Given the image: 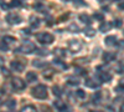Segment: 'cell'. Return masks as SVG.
I'll use <instances>...</instances> for the list:
<instances>
[{
	"label": "cell",
	"mask_w": 124,
	"mask_h": 112,
	"mask_svg": "<svg viewBox=\"0 0 124 112\" xmlns=\"http://www.w3.org/2000/svg\"><path fill=\"white\" fill-rule=\"evenodd\" d=\"M101 80H96V78H93V77H89L86 80V86L91 87V88H97L101 86Z\"/></svg>",
	"instance_id": "obj_7"
},
{
	"label": "cell",
	"mask_w": 124,
	"mask_h": 112,
	"mask_svg": "<svg viewBox=\"0 0 124 112\" xmlns=\"http://www.w3.org/2000/svg\"><path fill=\"white\" fill-rule=\"evenodd\" d=\"M104 43H106V45H108V46H113V45H116V43H117V37H116L114 35L107 36V37L104 39Z\"/></svg>",
	"instance_id": "obj_13"
},
{
	"label": "cell",
	"mask_w": 124,
	"mask_h": 112,
	"mask_svg": "<svg viewBox=\"0 0 124 112\" xmlns=\"http://www.w3.org/2000/svg\"><path fill=\"white\" fill-rule=\"evenodd\" d=\"M122 25H123V20L122 19H117L114 21V26L116 27H122Z\"/></svg>",
	"instance_id": "obj_31"
},
{
	"label": "cell",
	"mask_w": 124,
	"mask_h": 112,
	"mask_svg": "<svg viewBox=\"0 0 124 112\" xmlns=\"http://www.w3.org/2000/svg\"><path fill=\"white\" fill-rule=\"evenodd\" d=\"M54 106H55V107H56L58 111H61V112L66 110V105H65L63 102H62V101H58V100L54 102Z\"/></svg>",
	"instance_id": "obj_16"
},
{
	"label": "cell",
	"mask_w": 124,
	"mask_h": 112,
	"mask_svg": "<svg viewBox=\"0 0 124 112\" xmlns=\"http://www.w3.org/2000/svg\"><path fill=\"white\" fill-rule=\"evenodd\" d=\"M68 16H70V14H68V13H67V14H66V15H63V16H62V17H61V20H66V19H67V17H68Z\"/></svg>",
	"instance_id": "obj_38"
},
{
	"label": "cell",
	"mask_w": 124,
	"mask_h": 112,
	"mask_svg": "<svg viewBox=\"0 0 124 112\" xmlns=\"http://www.w3.org/2000/svg\"><path fill=\"white\" fill-rule=\"evenodd\" d=\"M37 40L41 43V44H51L54 43V35L52 34H48V33H41L37 35Z\"/></svg>",
	"instance_id": "obj_3"
},
{
	"label": "cell",
	"mask_w": 124,
	"mask_h": 112,
	"mask_svg": "<svg viewBox=\"0 0 124 112\" xmlns=\"http://www.w3.org/2000/svg\"><path fill=\"white\" fill-rule=\"evenodd\" d=\"M3 64H4V59L0 56V65H3Z\"/></svg>",
	"instance_id": "obj_40"
},
{
	"label": "cell",
	"mask_w": 124,
	"mask_h": 112,
	"mask_svg": "<svg viewBox=\"0 0 124 112\" xmlns=\"http://www.w3.org/2000/svg\"><path fill=\"white\" fill-rule=\"evenodd\" d=\"M120 112H124V103L120 106Z\"/></svg>",
	"instance_id": "obj_41"
},
{
	"label": "cell",
	"mask_w": 124,
	"mask_h": 112,
	"mask_svg": "<svg viewBox=\"0 0 124 112\" xmlns=\"http://www.w3.org/2000/svg\"><path fill=\"white\" fill-rule=\"evenodd\" d=\"M4 41L5 43H15L16 39L13 37V36H4Z\"/></svg>",
	"instance_id": "obj_27"
},
{
	"label": "cell",
	"mask_w": 124,
	"mask_h": 112,
	"mask_svg": "<svg viewBox=\"0 0 124 112\" xmlns=\"http://www.w3.org/2000/svg\"><path fill=\"white\" fill-rule=\"evenodd\" d=\"M85 34H86V36H88V37H93V36L96 35V30L92 29V27H86V29H85Z\"/></svg>",
	"instance_id": "obj_19"
},
{
	"label": "cell",
	"mask_w": 124,
	"mask_h": 112,
	"mask_svg": "<svg viewBox=\"0 0 124 112\" xmlns=\"http://www.w3.org/2000/svg\"><path fill=\"white\" fill-rule=\"evenodd\" d=\"M36 50L35 45L32 43H24L19 49L15 50V52H23V54H31Z\"/></svg>",
	"instance_id": "obj_2"
},
{
	"label": "cell",
	"mask_w": 124,
	"mask_h": 112,
	"mask_svg": "<svg viewBox=\"0 0 124 112\" xmlns=\"http://www.w3.org/2000/svg\"><path fill=\"white\" fill-rule=\"evenodd\" d=\"M73 1H75L76 6H86V3L83 1V0H73Z\"/></svg>",
	"instance_id": "obj_29"
},
{
	"label": "cell",
	"mask_w": 124,
	"mask_h": 112,
	"mask_svg": "<svg viewBox=\"0 0 124 112\" xmlns=\"http://www.w3.org/2000/svg\"><path fill=\"white\" fill-rule=\"evenodd\" d=\"M76 96L78 97V98H86V92H85V90H77L76 91Z\"/></svg>",
	"instance_id": "obj_23"
},
{
	"label": "cell",
	"mask_w": 124,
	"mask_h": 112,
	"mask_svg": "<svg viewBox=\"0 0 124 112\" xmlns=\"http://www.w3.org/2000/svg\"><path fill=\"white\" fill-rule=\"evenodd\" d=\"M52 92H54V95H55V96L60 97V96L62 95V90H61V87H60V86H54V87H52Z\"/></svg>",
	"instance_id": "obj_22"
},
{
	"label": "cell",
	"mask_w": 124,
	"mask_h": 112,
	"mask_svg": "<svg viewBox=\"0 0 124 112\" xmlns=\"http://www.w3.org/2000/svg\"><path fill=\"white\" fill-rule=\"evenodd\" d=\"M102 57H103V61H106V62H110V61L116 60V54L114 52H104Z\"/></svg>",
	"instance_id": "obj_10"
},
{
	"label": "cell",
	"mask_w": 124,
	"mask_h": 112,
	"mask_svg": "<svg viewBox=\"0 0 124 112\" xmlns=\"http://www.w3.org/2000/svg\"><path fill=\"white\" fill-rule=\"evenodd\" d=\"M0 4H1V8H3V9H8V6L5 5V3H4V1H0Z\"/></svg>",
	"instance_id": "obj_39"
},
{
	"label": "cell",
	"mask_w": 124,
	"mask_h": 112,
	"mask_svg": "<svg viewBox=\"0 0 124 112\" xmlns=\"http://www.w3.org/2000/svg\"><path fill=\"white\" fill-rule=\"evenodd\" d=\"M54 65L57 66V67H60V69H62V70H66V69H67V65L63 62V61H61V60H58V59H55V60H54Z\"/></svg>",
	"instance_id": "obj_17"
},
{
	"label": "cell",
	"mask_w": 124,
	"mask_h": 112,
	"mask_svg": "<svg viewBox=\"0 0 124 112\" xmlns=\"http://www.w3.org/2000/svg\"><path fill=\"white\" fill-rule=\"evenodd\" d=\"M98 78L101 80V82H108V81L112 80V75L108 74V72H99Z\"/></svg>",
	"instance_id": "obj_9"
},
{
	"label": "cell",
	"mask_w": 124,
	"mask_h": 112,
	"mask_svg": "<svg viewBox=\"0 0 124 112\" xmlns=\"http://www.w3.org/2000/svg\"><path fill=\"white\" fill-rule=\"evenodd\" d=\"M116 44H118V47H120V49H124V40H120L119 43H116Z\"/></svg>",
	"instance_id": "obj_37"
},
{
	"label": "cell",
	"mask_w": 124,
	"mask_h": 112,
	"mask_svg": "<svg viewBox=\"0 0 124 112\" xmlns=\"http://www.w3.org/2000/svg\"><path fill=\"white\" fill-rule=\"evenodd\" d=\"M68 30H70V31H72V33H78V31H79V27H78L76 24H70Z\"/></svg>",
	"instance_id": "obj_24"
},
{
	"label": "cell",
	"mask_w": 124,
	"mask_h": 112,
	"mask_svg": "<svg viewBox=\"0 0 124 112\" xmlns=\"http://www.w3.org/2000/svg\"><path fill=\"white\" fill-rule=\"evenodd\" d=\"M10 66H11V69H14L15 71H17V72H21V71L25 70V65L23 62H20V61H13V62L10 64Z\"/></svg>",
	"instance_id": "obj_8"
},
{
	"label": "cell",
	"mask_w": 124,
	"mask_h": 112,
	"mask_svg": "<svg viewBox=\"0 0 124 112\" xmlns=\"http://www.w3.org/2000/svg\"><path fill=\"white\" fill-rule=\"evenodd\" d=\"M32 65L35 67H40V69H42L46 66V62H44V61H40V60H34L32 61Z\"/></svg>",
	"instance_id": "obj_20"
},
{
	"label": "cell",
	"mask_w": 124,
	"mask_h": 112,
	"mask_svg": "<svg viewBox=\"0 0 124 112\" xmlns=\"http://www.w3.org/2000/svg\"><path fill=\"white\" fill-rule=\"evenodd\" d=\"M76 72H81L79 75H86V70H83V69H76Z\"/></svg>",
	"instance_id": "obj_36"
},
{
	"label": "cell",
	"mask_w": 124,
	"mask_h": 112,
	"mask_svg": "<svg viewBox=\"0 0 124 112\" xmlns=\"http://www.w3.org/2000/svg\"><path fill=\"white\" fill-rule=\"evenodd\" d=\"M26 80L29 81V82H35V81L37 80V75L35 72H27L26 74Z\"/></svg>",
	"instance_id": "obj_18"
},
{
	"label": "cell",
	"mask_w": 124,
	"mask_h": 112,
	"mask_svg": "<svg viewBox=\"0 0 124 112\" xmlns=\"http://www.w3.org/2000/svg\"><path fill=\"white\" fill-rule=\"evenodd\" d=\"M32 96L37 100H45L47 97V88L45 85H37L32 88Z\"/></svg>",
	"instance_id": "obj_1"
},
{
	"label": "cell",
	"mask_w": 124,
	"mask_h": 112,
	"mask_svg": "<svg viewBox=\"0 0 124 112\" xmlns=\"http://www.w3.org/2000/svg\"><path fill=\"white\" fill-rule=\"evenodd\" d=\"M78 19H79V21H82L83 24H91V17L87 14H79Z\"/></svg>",
	"instance_id": "obj_15"
},
{
	"label": "cell",
	"mask_w": 124,
	"mask_h": 112,
	"mask_svg": "<svg viewBox=\"0 0 124 112\" xmlns=\"http://www.w3.org/2000/svg\"><path fill=\"white\" fill-rule=\"evenodd\" d=\"M47 54H48L47 50H39V55H41V56H46Z\"/></svg>",
	"instance_id": "obj_35"
},
{
	"label": "cell",
	"mask_w": 124,
	"mask_h": 112,
	"mask_svg": "<svg viewBox=\"0 0 124 112\" xmlns=\"http://www.w3.org/2000/svg\"><path fill=\"white\" fill-rule=\"evenodd\" d=\"M11 86H13L14 90H16V91H23V90H25L26 84L24 82L23 78H20V77H14V78L11 80Z\"/></svg>",
	"instance_id": "obj_4"
},
{
	"label": "cell",
	"mask_w": 124,
	"mask_h": 112,
	"mask_svg": "<svg viewBox=\"0 0 124 112\" xmlns=\"http://www.w3.org/2000/svg\"><path fill=\"white\" fill-rule=\"evenodd\" d=\"M68 47H70V51L78 52L82 49V43L79 40H71V41H68Z\"/></svg>",
	"instance_id": "obj_6"
},
{
	"label": "cell",
	"mask_w": 124,
	"mask_h": 112,
	"mask_svg": "<svg viewBox=\"0 0 124 112\" xmlns=\"http://www.w3.org/2000/svg\"><path fill=\"white\" fill-rule=\"evenodd\" d=\"M6 107L9 108V110H14L15 107H16V101L15 100H9L8 102H6Z\"/></svg>",
	"instance_id": "obj_21"
},
{
	"label": "cell",
	"mask_w": 124,
	"mask_h": 112,
	"mask_svg": "<svg viewBox=\"0 0 124 112\" xmlns=\"http://www.w3.org/2000/svg\"><path fill=\"white\" fill-rule=\"evenodd\" d=\"M123 70H124V66H123L122 64L116 66V71H117V72H123Z\"/></svg>",
	"instance_id": "obj_34"
},
{
	"label": "cell",
	"mask_w": 124,
	"mask_h": 112,
	"mask_svg": "<svg viewBox=\"0 0 124 112\" xmlns=\"http://www.w3.org/2000/svg\"><path fill=\"white\" fill-rule=\"evenodd\" d=\"M21 5V3H20V0H13L11 3H10V8H17Z\"/></svg>",
	"instance_id": "obj_26"
},
{
	"label": "cell",
	"mask_w": 124,
	"mask_h": 112,
	"mask_svg": "<svg viewBox=\"0 0 124 112\" xmlns=\"http://www.w3.org/2000/svg\"><path fill=\"white\" fill-rule=\"evenodd\" d=\"M30 25H31V27L36 29V27H39L41 25V20L39 17H36V16H31L30 17Z\"/></svg>",
	"instance_id": "obj_11"
},
{
	"label": "cell",
	"mask_w": 124,
	"mask_h": 112,
	"mask_svg": "<svg viewBox=\"0 0 124 112\" xmlns=\"http://www.w3.org/2000/svg\"><path fill=\"white\" fill-rule=\"evenodd\" d=\"M101 97H102V95H101V92H96V95H94V97H93V101H94V102H98V101L101 100Z\"/></svg>",
	"instance_id": "obj_33"
},
{
	"label": "cell",
	"mask_w": 124,
	"mask_h": 112,
	"mask_svg": "<svg viewBox=\"0 0 124 112\" xmlns=\"http://www.w3.org/2000/svg\"><path fill=\"white\" fill-rule=\"evenodd\" d=\"M91 112H98V111H91Z\"/></svg>",
	"instance_id": "obj_43"
},
{
	"label": "cell",
	"mask_w": 124,
	"mask_h": 112,
	"mask_svg": "<svg viewBox=\"0 0 124 112\" xmlns=\"http://www.w3.org/2000/svg\"><path fill=\"white\" fill-rule=\"evenodd\" d=\"M55 51H56V52H58V55H61L62 57H65V56H66V51H65L63 49H56Z\"/></svg>",
	"instance_id": "obj_32"
},
{
	"label": "cell",
	"mask_w": 124,
	"mask_h": 112,
	"mask_svg": "<svg viewBox=\"0 0 124 112\" xmlns=\"http://www.w3.org/2000/svg\"><path fill=\"white\" fill-rule=\"evenodd\" d=\"M67 84L71 85V86H77V85L81 84V81H79V78L77 76H71V77L67 78Z\"/></svg>",
	"instance_id": "obj_12"
},
{
	"label": "cell",
	"mask_w": 124,
	"mask_h": 112,
	"mask_svg": "<svg viewBox=\"0 0 124 112\" xmlns=\"http://www.w3.org/2000/svg\"><path fill=\"white\" fill-rule=\"evenodd\" d=\"M9 47L5 43H0V51H8Z\"/></svg>",
	"instance_id": "obj_30"
},
{
	"label": "cell",
	"mask_w": 124,
	"mask_h": 112,
	"mask_svg": "<svg viewBox=\"0 0 124 112\" xmlns=\"http://www.w3.org/2000/svg\"><path fill=\"white\" fill-rule=\"evenodd\" d=\"M94 19H97L98 21H103V20H104V15L101 14V13H96L94 14Z\"/></svg>",
	"instance_id": "obj_28"
},
{
	"label": "cell",
	"mask_w": 124,
	"mask_h": 112,
	"mask_svg": "<svg viewBox=\"0 0 124 112\" xmlns=\"http://www.w3.org/2000/svg\"><path fill=\"white\" fill-rule=\"evenodd\" d=\"M62 1H70V0H62Z\"/></svg>",
	"instance_id": "obj_42"
},
{
	"label": "cell",
	"mask_w": 124,
	"mask_h": 112,
	"mask_svg": "<svg viewBox=\"0 0 124 112\" xmlns=\"http://www.w3.org/2000/svg\"><path fill=\"white\" fill-rule=\"evenodd\" d=\"M5 20L10 25H17V24H20V23L23 21V19L20 17L17 14H8L6 17H5Z\"/></svg>",
	"instance_id": "obj_5"
},
{
	"label": "cell",
	"mask_w": 124,
	"mask_h": 112,
	"mask_svg": "<svg viewBox=\"0 0 124 112\" xmlns=\"http://www.w3.org/2000/svg\"><path fill=\"white\" fill-rule=\"evenodd\" d=\"M99 1H104V0H99Z\"/></svg>",
	"instance_id": "obj_44"
},
{
	"label": "cell",
	"mask_w": 124,
	"mask_h": 112,
	"mask_svg": "<svg viewBox=\"0 0 124 112\" xmlns=\"http://www.w3.org/2000/svg\"><path fill=\"white\" fill-rule=\"evenodd\" d=\"M116 91H124V78L123 80H120V82H119V86H117L116 87Z\"/></svg>",
	"instance_id": "obj_25"
},
{
	"label": "cell",
	"mask_w": 124,
	"mask_h": 112,
	"mask_svg": "<svg viewBox=\"0 0 124 112\" xmlns=\"http://www.w3.org/2000/svg\"><path fill=\"white\" fill-rule=\"evenodd\" d=\"M113 27V25H112V23H104V24H101V26H99V31L101 33H107V31H109V30Z\"/></svg>",
	"instance_id": "obj_14"
}]
</instances>
